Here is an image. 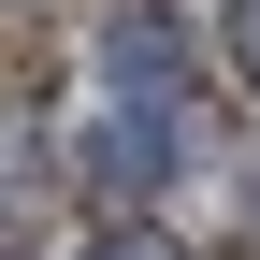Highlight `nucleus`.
<instances>
[{
  "label": "nucleus",
  "mask_w": 260,
  "mask_h": 260,
  "mask_svg": "<svg viewBox=\"0 0 260 260\" xmlns=\"http://www.w3.org/2000/svg\"><path fill=\"white\" fill-rule=\"evenodd\" d=\"M87 260H174V246H159V232H116V246H87Z\"/></svg>",
  "instance_id": "3"
},
{
  "label": "nucleus",
  "mask_w": 260,
  "mask_h": 260,
  "mask_svg": "<svg viewBox=\"0 0 260 260\" xmlns=\"http://www.w3.org/2000/svg\"><path fill=\"white\" fill-rule=\"evenodd\" d=\"M232 44H246V73H260V0H246V15H232Z\"/></svg>",
  "instance_id": "4"
},
{
  "label": "nucleus",
  "mask_w": 260,
  "mask_h": 260,
  "mask_svg": "<svg viewBox=\"0 0 260 260\" xmlns=\"http://www.w3.org/2000/svg\"><path fill=\"white\" fill-rule=\"evenodd\" d=\"M87 188H102V203H145V188H174V130H145V116H116L102 145H87Z\"/></svg>",
  "instance_id": "1"
},
{
  "label": "nucleus",
  "mask_w": 260,
  "mask_h": 260,
  "mask_svg": "<svg viewBox=\"0 0 260 260\" xmlns=\"http://www.w3.org/2000/svg\"><path fill=\"white\" fill-rule=\"evenodd\" d=\"M102 58H116V87H159V102H174L188 29H174V15H116V29H102Z\"/></svg>",
  "instance_id": "2"
}]
</instances>
